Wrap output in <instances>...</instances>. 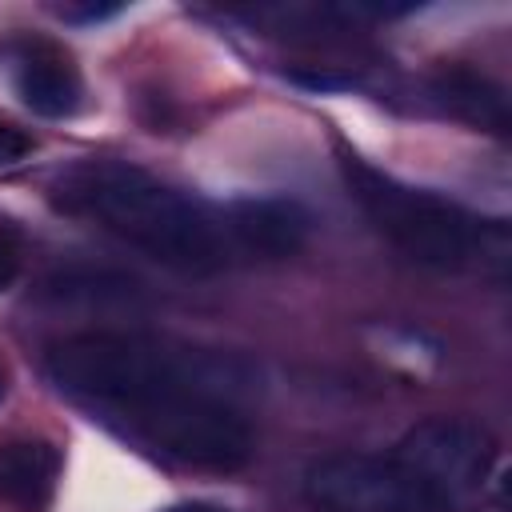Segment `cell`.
<instances>
[{
    "label": "cell",
    "mask_w": 512,
    "mask_h": 512,
    "mask_svg": "<svg viewBox=\"0 0 512 512\" xmlns=\"http://www.w3.org/2000/svg\"><path fill=\"white\" fill-rule=\"evenodd\" d=\"M64 200L96 216L108 232L180 272H220L232 260V236L196 196H184L152 172L120 160L84 164L64 176Z\"/></svg>",
    "instance_id": "6da1fadb"
},
{
    "label": "cell",
    "mask_w": 512,
    "mask_h": 512,
    "mask_svg": "<svg viewBox=\"0 0 512 512\" xmlns=\"http://www.w3.org/2000/svg\"><path fill=\"white\" fill-rule=\"evenodd\" d=\"M48 372L68 396L116 412H132L180 392H212L232 400L244 384V368L224 352L172 348L136 332L68 336L48 352Z\"/></svg>",
    "instance_id": "7a4b0ae2"
},
{
    "label": "cell",
    "mask_w": 512,
    "mask_h": 512,
    "mask_svg": "<svg viewBox=\"0 0 512 512\" xmlns=\"http://www.w3.org/2000/svg\"><path fill=\"white\" fill-rule=\"evenodd\" d=\"M344 180L364 208V216L376 224V232L400 248L408 260L436 268V272H464L492 260H504V232L488 228L448 196H436L428 188H412L356 152L340 156Z\"/></svg>",
    "instance_id": "3957f363"
},
{
    "label": "cell",
    "mask_w": 512,
    "mask_h": 512,
    "mask_svg": "<svg viewBox=\"0 0 512 512\" xmlns=\"http://www.w3.org/2000/svg\"><path fill=\"white\" fill-rule=\"evenodd\" d=\"M128 420L148 444H156L160 452L192 468L236 472L252 456V428L228 396L180 392V396H164L144 408H132Z\"/></svg>",
    "instance_id": "277c9868"
},
{
    "label": "cell",
    "mask_w": 512,
    "mask_h": 512,
    "mask_svg": "<svg viewBox=\"0 0 512 512\" xmlns=\"http://www.w3.org/2000/svg\"><path fill=\"white\" fill-rule=\"evenodd\" d=\"M304 492L324 512H452L396 456L336 452L304 472Z\"/></svg>",
    "instance_id": "5b68a950"
},
{
    "label": "cell",
    "mask_w": 512,
    "mask_h": 512,
    "mask_svg": "<svg viewBox=\"0 0 512 512\" xmlns=\"http://www.w3.org/2000/svg\"><path fill=\"white\" fill-rule=\"evenodd\" d=\"M396 460L412 468L448 508L472 496L496 460V440L488 428L464 416H428L404 432Z\"/></svg>",
    "instance_id": "8992f818"
},
{
    "label": "cell",
    "mask_w": 512,
    "mask_h": 512,
    "mask_svg": "<svg viewBox=\"0 0 512 512\" xmlns=\"http://www.w3.org/2000/svg\"><path fill=\"white\" fill-rule=\"evenodd\" d=\"M220 216H224V228H228L232 244H240L244 252L264 256V260H284V256L300 252L308 232H312L308 208L300 200H288V196L232 200Z\"/></svg>",
    "instance_id": "52a82bcc"
},
{
    "label": "cell",
    "mask_w": 512,
    "mask_h": 512,
    "mask_svg": "<svg viewBox=\"0 0 512 512\" xmlns=\"http://www.w3.org/2000/svg\"><path fill=\"white\" fill-rule=\"evenodd\" d=\"M60 452L44 440L0 444V504L12 512H48L56 496Z\"/></svg>",
    "instance_id": "ba28073f"
},
{
    "label": "cell",
    "mask_w": 512,
    "mask_h": 512,
    "mask_svg": "<svg viewBox=\"0 0 512 512\" xmlns=\"http://www.w3.org/2000/svg\"><path fill=\"white\" fill-rule=\"evenodd\" d=\"M432 100L472 124V128H484V132H504L508 128V96L496 80H488L484 72L476 68H464V64H452V68H440L432 76Z\"/></svg>",
    "instance_id": "9c48e42d"
},
{
    "label": "cell",
    "mask_w": 512,
    "mask_h": 512,
    "mask_svg": "<svg viewBox=\"0 0 512 512\" xmlns=\"http://www.w3.org/2000/svg\"><path fill=\"white\" fill-rule=\"evenodd\" d=\"M16 92L20 100L44 116V120H60V116H72L80 108V76L68 60L60 56H28L16 72Z\"/></svg>",
    "instance_id": "30bf717a"
},
{
    "label": "cell",
    "mask_w": 512,
    "mask_h": 512,
    "mask_svg": "<svg viewBox=\"0 0 512 512\" xmlns=\"http://www.w3.org/2000/svg\"><path fill=\"white\" fill-rule=\"evenodd\" d=\"M28 152H32V136L24 128H16V124L0 120V164H12L20 156H28Z\"/></svg>",
    "instance_id": "8fae6325"
},
{
    "label": "cell",
    "mask_w": 512,
    "mask_h": 512,
    "mask_svg": "<svg viewBox=\"0 0 512 512\" xmlns=\"http://www.w3.org/2000/svg\"><path fill=\"white\" fill-rule=\"evenodd\" d=\"M116 12H120V4H60L56 8V16L68 24H92V20H108Z\"/></svg>",
    "instance_id": "7c38bea8"
},
{
    "label": "cell",
    "mask_w": 512,
    "mask_h": 512,
    "mask_svg": "<svg viewBox=\"0 0 512 512\" xmlns=\"http://www.w3.org/2000/svg\"><path fill=\"white\" fill-rule=\"evenodd\" d=\"M16 272H20V256H16V248L8 240H0V292L16 280Z\"/></svg>",
    "instance_id": "4fadbf2b"
},
{
    "label": "cell",
    "mask_w": 512,
    "mask_h": 512,
    "mask_svg": "<svg viewBox=\"0 0 512 512\" xmlns=\"http://www.w3.org/2000/svg\"><path fill=\"white\" fill-rule=\"evenodd\" d=\"M164 512H232V508H220V504H208V500H184V504H172Z\"/></svg>",
    "instance_id": "5bb4252c"
},
{
    "label": "cell",
    "mask_w": 512,
    "mask_h": 512,
    "mask_svg": "<svg viewBox=\"0 0 512 512\" xmlns=\"http://www.w3.org/2000/svg\"><path fill=\"white\" fill-rule=\"evenodd\" d=\"M4 392H8V376H4V368H0V400H4Z\"/></svg>",
    "instance_id": "9a60e30c"
}]
</instances>
